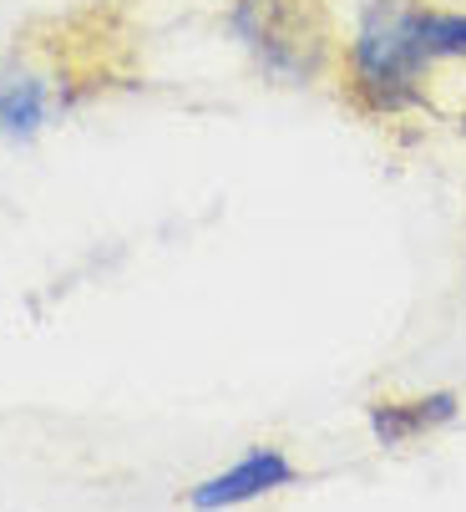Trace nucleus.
Instances as JSON below:
<instances>
[{"mask_svg": "<svg viewBox=\"0 0 466 512\" xmlns=\"http://www.w3.org/2000/svg\"><path fill=\"white\" fill-rule=\"evenodd\" d=\"M233 31L279 82H315L335 56L320 0H239Z\"/></svg>", "mask_w": 466, "mask_h": 512, "instance_id": "obj_2", "label": "nucleus"}, {"mask_svg": "<svg viewBox=\"0 0 466 512\" xmlns=\"http://www.w3.org/2000/svg\"><path fill=\"white\" fill-rule=\"evenodd\" d=\"M426 21L431 0H365L340 56L345 92L365 117H401L426 107L431 71L441 66Z\"/></svg>", "mask_w": 466, "mask_h": 512, "instance_id": "obj_1", "label": "nucleus"}, {"mask_svg": "<svg viewBox=\"0 0 466 512\" xmlns=\"http://www.w3.org/2000/svg\"><path fill=\"white\" fill-rule=\"evenodd\" d=\"M461 396L456 391H431V396H380L370 401V436L380 447H411L436 426L456 421Z\"/></svg>", "mask_w": 466, "mask_h": 512, "instance_id": "obj_4", "label": "nucleus"}, {"mask_svg": "<svg viewBox=\"0 0 466 512\" xmlns=\"http://www.w3.org/2000/svg\"><path fill=\"white\" fill-rule=\"evenodd\" d=\"M461 132H466V117H461Z\"/></svg>", "mask_w": 466, "mask_h": 512, "instance_id": "obj_6", "label": "nucleus"}, {"mask_svg": "<svg viewBox=\"0 0 466 512\" xmlns=\"http://www.w3.org/2000/svg\"><path fill=\"white\" fill-rule=\"evenodd\" d=\"M46 117V82L41 77H26V71H11L0 77V132H36Z\"/></svg>", "mask_w": 466, "mask_h": 512, "instance_id": "obj_5", "label": "nucleus"}, {"mask_svg": "<svg viewBox=\"0 0 466 512\" xmlns=\"http://www.w3.org/2000/svg\"><path fill=\"white\" fill-rule=\"evenodd\" d=\"M294 477H299V467L279 447H254L249 457H239L228 472L198 482L188 492V507H239V502H254V497H269V492L289 487Z\"/></svg>", "mask_w": 466, "mask_h": 512, "instance_id": "obj_3", "label": "nucleus"}]
</instances>
